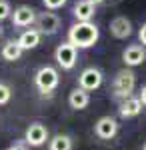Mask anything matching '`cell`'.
I'll use <instances>...</instances> for the list:
<instances>
[{"mask_svg": "<svg viewBox=\"0 0 146 150\" xmlns=\"http://www.w3.org/2000/svg\"><path fill=\"white\" fill-rule=\"evenodd\" d=\"M54 60H56V64L62 70H72L76 66V62H78V48L66 40V42H62V44L56 46Z\"/></svg>", "mask_w": 146, "mask_h": 150, "instance_id": "obj_4", "label": "cell"}, {"mask_svg": "<svg viewBox=\"0 0 146 150\" xmlns=\"http://www.w3.org/2000/svg\"><path fill=\"white\" fill-rule=\"evenodd\" d=\"M94 14H96V4H92L88 0H78L72 6V16L76 22H92Z\"/></svg>", "mask_w": 146, "mask_h": 150, "instance_id": "obj_12", "label": "cell"}, {"mask_svg": "<svg viewBox=\"0 0 146 150\" xmlns=\"http://www.w3.org/2000/svg\"><path fill=\"white\" fill-rule=\"evenodd\" d=\"M142 150H146V142H144V146H142Z\"/></svg>", "mask_w": 146, "mask_h": 150, "instance_id": "obj_25", "label": "cell"}, {"mask_svg": "<svg viewBox=\"0 0 146 150\" xmlns=\"http://www.w3.org/2000/svg\"><path fill=\"white\" fill-rule=\"evenodd\" d=\"M22 46L18 44V40H8L4 46H2V58L6 60V62H16V60H20V56H22Z\"/></svg>", "mask_w": 146, "mask_h": 150, "instance_id": "obj_16", "label": "cell"}, {"mask_svg": "<svg viewBox=\"0 0 146 150\" xmlns=\"http://www.w3.org/2000/svg\"><path fill=\"white\" fill-rule=\"evenodd\" d=\"M0 36H2V26H0Z\"/></svg>", "mask_w": 146, "mask_h": 150, "instance_id": "obj_26", "label": "cell"}, {"mask_svg": "<svg viewBox=\"0 0 146 150\" xmlns=\"http://www.w3.org/2000/svg\"><path fill=\"white\" fill-rule=\"evenodd\" d=\"M12 100V88L8 84H4V82H0V106H4V104H8Z\"/></svg>", "mask_w": 146, "mask_h": 150, "instance_id": "obj_18", "label": "cell"}, {"mask_svg": "<svg viewBox=\"0 0 146 150\" xmlns=\"http://www.w3.org/2000/svg\"><path fill=\"white\" fill-rule=\"evenodd\" d=\"M138 98H140V102L146 106V84L142 86V88H140V94H138Z\"/></svg>", "mask_w": 146, "mask_h": 150, "instance_id": "obj_23", "label": "cell"}, {"mask_svg": "<svg viewBox=\"0 0 146 150\" xmlns=\"http://www.w3.org/2000/svg\"><path fill=\"white\" fill-rule=\"evenodd\" d=\"M136 88V72L132 68H122L116 72V76H114L112 80V90H114V96L116 98H128V96H132Z\"/></svg>", "mask_w": 146, "mask_h": 150, "instance_id": "obj_3", "label": "cell"}, {"mask_svg": "<svg viewBox=\"0 0 146 150\" xmlns=\"http://www.w3.org/2000/svg\"><path fill=\"white\" fill-rule=\"evenodd\" d=\"M40 38H42V34L36 28H28V30H24L22 34L18 36V44L22 46V50H34L40 44Z\"/></svg>", "mask_w": 146, "mask_h": 150, "instance_id": "obj_15", "label": "cell"}, {"mask_svg": "<svg viewBox=\"0 0 146 150\" xmlns=\"http://www.w3.org/2000/svg\"><path fill=\"white\" fill-rule=\"evenodd\" d=\"M68 0H42V4H44V8L46 10H60L64 4H66Z\"/></svg>", "mask_w": 146, "mask_h": 150, "instance_id": "obj_20", "label": "cell"}, {"mask_svg": "<svg viewBox=\"0 0 146 150\" xmlns=\"http://www.w3.org/2000/svg\"><path fill=\"white\" fill-rule=\"evenodd\" d=\"M12 4L8 0H0V22L2 20H6V18H10L12 16Z\"/></svg>", "mask_w": 146, "mask_h": 150, "instance_id": "obj_19", "label": "cell"}, {"mask_svg": "<svg viewBox=\"0 0 146 150\" xmlns=\"http://www.w3.org/2000/svg\"><path fill=\"white\" fill-rule=\"evenodd\" d=\"M138 40H140V44L146 48V22L138 28Z\"/></svg>", "mask_w": 146, "mask_h": 150, "instance_id": "obj_21", "label": "cell"}, {"mask_svg": "<svg viewBox=\"0 0 146 150\" xmlns=\"http://www.w3.org/2000/svg\"><path fill=\"white\" fill-rule=\"evenodd\" d=\"M26 140H22V142H16V144H12V146H8L6 150H26Z\"/></svg>", "mask_w": 146, "mask_h": 150, "instance_id": "obj_22", "label": "cell"}, {"mask_svg": "<svg viewBox=\"0 0 146 150\" xmlns=\"http://www.w3.org/2000/svg\"><path fill=\"white\" fill-rule=\"evenodd\" d=\"M88 2H92V4H96V6H98V4H102L104 0H88Z\"/></svg>", "mask_w": 146, "mask_h": 150, "instance_id": "obj_24", "label": "cell"}, {"mask_svg": "<svg viewBox=\"0 0 146 150\" xmlns=\"http://www.w3.org/2000/svg\"><path fill=\"white\" fill-rule=\"evenodd\" d=\"M48 150H72V138L68 134H56L48 140Z\"/></svg>", "mask_w": 146, "mask_h": 150, "instance_id": "obj_17", "label": "cell"}, {"mask_svg": "<svg viewBox=\"0 0 146 150\" xmlns=\"http://www.w3.org/2000/svg\"><path fill=\"white\" fill-rule=\"evenodd\" d=\"M60 84V72L54 66H40L34 74V86L38 88L40 94H50L52 90H56Z\"/></svg>", "mask_w": 146, "mask_h": 150, "instance_id": "obj_2", "label": "cell"}, {"mask_svg": "<svg viewBox=\"0 0 146 150\" xmlns=\"http://www.w3.org/2000/svg\"><path fill=\"white\" fill-rule=\"evenodd\" d=\"M68 104H70V108H74V110H84V108H88L90 104V92L86 90H82V88H74V90H70L68 94Z\"/></svg>", "mask_w": 146, "mask_h": 150, "instance_id": "obj_14", "label": "cell"}, {"mask_svg": "<svg viewBox=\"0 0 146 150\" xmlns=\"http://www.w3.org/2000/svg\"><path fill=\"white\" fill-rule=\"evenodd\" d=\"M142 106L144 104L140 102V98L138 96H128V98H124L122 102H120V106H118V112H120V116L122 118H136V116L142 112Z\"/></svg>", "mask_w": 146, "mask_h": 150, "instance_id": "obj_13", "label": "cell"}, {"mask_svg": "<svg viewBox=\"0 0 146 150\" xmlns=\"http://www.w3.org/2000/svg\"><path fill=\"white\" fill-rule=\"evenodd\" d=\"M60 26H62V20H60V16L56 12H52V10L38 12V16H36V30L42 36H54L60 30Z\"/></svg>", "mask_w": 146, "mask_h": 150, "instance_id": "obj_5", "label": "cell"}, {"mask_svg": "<svg viewBox=\"0 0 146 150\" xmlns=\"http://www.w3.org/2000/svg\"><path fill=\"white\" fill-rule=\"evenodd\" d=\"M24 140H26L28 146L40 148V146L46 144V140H50L48 138V128L42 122H32L30 126L26 128V132H24Z\"/></svg>", "mask_w": 146, "mask_h": 150, "instance_id": "obj_7", "label": "cell"}, {"mask_svg": "<svg viewBox=\"0 0 146 150\" xmlns=\"http://www.w3.org/2000/svg\"><path fill=\"white\" fill-rule=\"evenodd\" d=\"M118 128H120V124L114 116H102L94 124V134L100 140H112L118 134Z\"/></svg>", "mask_w": 146, "mask_h": 150, "instance_id": "obj_9", "label": "cell"}, {"mask_svg": "<svg viewBox=\"0 0 146 150\" xmlns=\"http://www.w3.org/2000/svg\"><path fill=\"white\" fill-rule=\"evenodd\" d=\"M122 62L126 68H136L146 62V48L142 44H130L122 50Z\"/></svg>", "mask_w": 146, "mask_h": 150, "instance_id": "obj_10", "label": "cell"}, {"mask_svg": "<svg viewBox=\"0 0 146 150\" xmlns=\"http://www.w3.org/2000/svg\"><path fill=\"white\" fill-rule=\"evenodd\" d=\"M36 16H38V12L34 10L32 6H28V4H20V6L14 8L10 20H12V24H14L16 28H28V26L36 24Z\"/></svg>", "mask_w": 146, "mask_h": 150, "instance_id": "obj_8", "label": "cell"}, {"mask_svg": "<svg viewBox=\"0 0 146 150\" xmlns=\"http://www.w3.org/2000/svg\"><path fill=\"white\" fill-rule=\"evenodd\" d=\"M102 82H104L102 70L96 68V66H88V68H84L82 72H80L78 88L86 90V92H94V90H98V88L102 86Z\"/></svg>", "mask_w": 146, "mask_h": 150, "instance_id": "obj_6", "label": "cell"}, {"mask_svg": "<svg viewBox=\"0 0 146 150\" xmlns=\"http://www.w3.org/2000/svg\"><path fill=\"white\" fill-rule=\"evenodd\" d=\"M100 38V28L94 22H74L68 28V42L74 44L78 50H88L96 46Z\"/></svg>", "mask_w": 146, "mask_h": 150, "instance_id": "obj_1", "label": "cell"}, {"mask_svg": "<svg viewBox=\"0 0 146 150\" xmlns=\"http://www.w3.org/2000/svg\"><path fill=\"white\" fill-rule=\"evenodd\" d=\"M108 28H110V34L116 40H126V38H130L132 32H134L130 18H126V16H114L112 20H110V26Z\"/></svg>", "mask_w": 146, "mask_h": 150, "instance_id": "obj_11", "label": "cell"}]
</instances>
